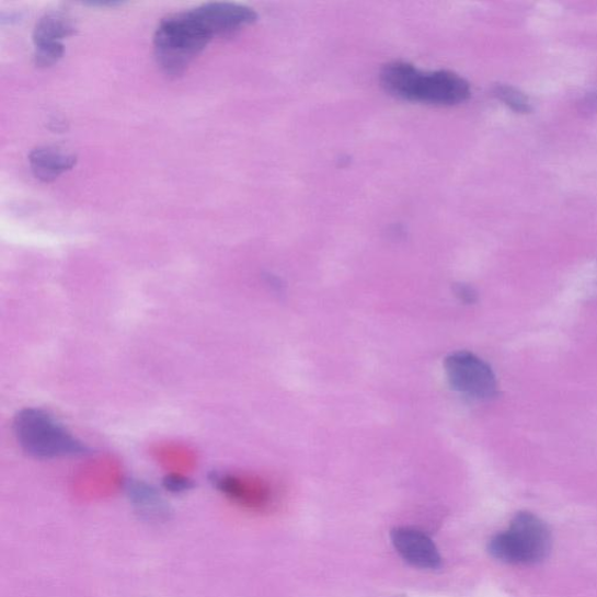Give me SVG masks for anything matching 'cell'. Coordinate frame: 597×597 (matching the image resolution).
<instances>
[{"instance_id":"9","label":"cell","mask_w":597,"mask_h":597,"mask_svg":"<svg viewBox=\"0 0 597 597\" xmlns=\"http://www.w3.org/2000/svg\"><path fill=\"white\" fill-rule=\"evenodd\" d=\"M122 481L123 475L115 463H96L82 470L74 482V491L85 501L102 500L114 495Z\"/></svg>"},{"instance_id":"13","label":"cell","mask_w":597,"mask_h":597,"mask_svg":"<svg viewBox=\"0 0 597 597\" xmlns=\"http://www.w3.org/2000/svg\"><path fill=\"white\" fill-rule=\"evenodd\" d=\"M497 95L505 101L506 103L513 105L515 108H524V105H527V102L524 101L512 88L501 87L497 89Z\"/></svg>"},{"instance_id":"10","label":"cell","mask_w":597,"mask_h":597,"mask_svg":"<svg viewBox=\"0 0 597 597\" xmlns=\"http://www.w3.org/2000/svg\"><path fill=\"white\" fill-rule=\"evenodd\" d=\"M34 176L44 183H50L77 165L78 157L58 149L38 148L28 157Z\"/></svg>"},{"instance_id":"5","label":"cell","mask_w":597,"mask_h":597,"mask_svg":"<svg viewBox=\"0 0 597 597\" xmlns=\"http://www.w3.org/2000/svg\"><path fill=\"white\" fill-rule=\"evenodd\" d=\"M445 370L451 388L475 401L492 400L497 394L496 376L490 365L469 352L450 354Z\"/></svg>"},{"instance_id":"4","label":"cell","mask_w":597,"mask_h":597,"mask_svg":"<svg viewBox=\"0 0 597 597\" xmlns=\"http://www.w3.org/2000/svg\"><path fill=\"white\" fill-rule=\"evenodd\" d=\"M14 432L18 443L34 458L72 457L87 451L81 441L43 410L26 409L18 413Z\"/></svg>"},{"instance_id":"6","label":"cell","mask_w":597,"mask_h":597,"mask_svg":"<svg viewBox=\"0 0 597 597\" xmlns=\"http://www.w3.org/2000/svg\"><path fill=\"white\" fill-rule=\"evenodd\" d=\"M76 31L74 23L65 13L53 11L43 15L33 31L35 65L49 67L58 62L65 53L62 41Z\"/></svg>"},{"instance_id":"3","label":"cell","mask_w":597,"mask_h":597,"mask_svg":"<svg viewBox=\"0 0 597 597\" xmlns=\"http://www.w3.org/2000/svg\"><path fill=\"white\" fill-rule=\"evenodd\" d=\"M552 548V536L544 521L531 513H518L510 526L494 536L490 553L509 565L530 566L547 559Z\"/></svg>"},{"instance_id":"8","label":"cell","mask_w":597,"mask_h":597,"mask_svg":"<svg viewBox=\"0 0 597 597\" xmlns=\"http://www.w3.org/2000/svg\"><path fill=\"white\" fill-rule=\"evenodd\" d=\"M214 483L230 501L246 509H263L271 498L267 484L255 478L217 474L214 477Z\"/></svg>"},{"instance_id":"12","label":"cell","mask_w":597,"mask_h":597,"mask_svg":"<svg viewBox=\"0 0 597 597\" xmlns=\"http://www.w3.org/2000/svg\"><path fill=\"white\" fill-rule=\"evenodd\" d=\"M165 486L173 493H181L190 490L192 482L184 475L171 474L165 479Z\"/></svg>"},{"instance_id":"11","label":"cell","mask_w":597,"mask_h":597,"mask_svg":"<svg viewBox=\"0 0 597 597\" xmlns=\"http://www.w3.org/2000/svg\"><path fill=\"white\" fill-rule=\"evenodd\" d=\"M159 457L161 461L167 464L168 468L170 467L175 470V473L173 474L183 475L181 474V472L190 470L194 464V459L187 450H160L158 454V458Z\"/></svg>"},{"instance_id":"1","label":"cell","mask_w":597,"mask_h":597,"mask_svg":"<svg viewBox=\"0 0 597 597\" xmlns=\"http://www.w3.org/2000/svg\"><path fill=\"white\" fill-rule=\"evenodd\" d=\"M379 79L390 95L409 102L451 106L472 94L469 83L455 71H423L404 61L386 65Z\"/></svg>"},{"instance_id":"14","label":"cell","mask_w":597,"mask_h":597,"mask_svg":"<svg viewBox=\"0 0 597 597\" xmlns=\"http://www.w3.org/2000/svg\"><path fill=\"white\" fill-rule=\"evenodd\" d=\"M455 294L464 303H474L478 300L475 289L464 284L456 285Z\"/></svg>"},{"instance_id":"2","label":"cell","mask_w":597,"mask_h":597,"mask_svg":"<svg viewBox=\"0 0 597 597\" xmlns=\"http://www.w3.org/2000/svg\"><path fill=\"white\" fill-rule=\"evenodd\" d=\"M214 36L196 8L171 14L161 21L154 34L157 62L168 76H181Z\"/></svg>"},{"instance_id":"7","label":"cell","mask_w":597,"mask_h":597,"mask_svg":"<svg viewBox=\"0 0 597 597\" xmlns=\"http://www.w3.org/2000/svg\"><path fill=\"white\" fill-rule=\"evenodd\" d=\"M392 544L406 563L422 570H437L441 565V556L434 542L423 532L397 528L391 531Z\"/></svg>"},{"instance_id":"15","label":"cell","mask_w":597,"mask_h":597,"mask_svg":"<svg viewBox=\"0 0 597 597\" xmlns=\"http://www.w3.org/2000/svg\"><path fill=\"white\" fill-rule=\"evenodd\" d=\"M123 3L120 2H92V3H87V5H92V7H118Z\"/></svg>"}]
</instances>
